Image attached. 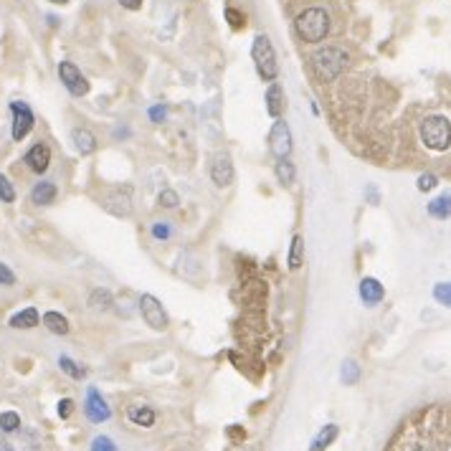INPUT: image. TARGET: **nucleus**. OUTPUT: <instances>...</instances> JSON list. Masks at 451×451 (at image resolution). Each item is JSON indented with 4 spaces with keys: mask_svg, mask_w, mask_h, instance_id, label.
Returning <instances> with one entry per match:
<instances>
[{
    "mask_svg": "<svg viewBox=\"0 0 451 451\" xmlns=\"http://www.w3.org/2000/svg\"><path fill=\"white\" fill-rule=\"evenodd\" d=\"M21 429V416L15 413V411H3L0 413V431H6V434H13V431Z\"/></svg>",
    "mask_w": 451,
    "mask_h": 451,
    "instance_id": "nucleus-25",
    "label": "nucleus"
},
{
    "mask_svg": "<svg viewBox=\"0 0 451 451\" xmlns=\"http://www.w3.org/2000/svg\"><path fill=\"white\" fill-rule=\"evenodd\" d=\"M358 375H360L358 363H355V360H347V363H345V368H343V380H345V386H352V383H358Z\"/></svg>",
    "mask_w": 451,
    "mask_h": 451,
    "instance_id": "nucleus-30",
    "label": "nucleus"
},
{
    "mask_svg": "<svg viewBox=\"0 0 451 451\" xmlns=\"http://www.w3.org/2000/svg\"><path fill=\"white\" fill-rule=\"evenodd\" d=\"M436 186H438V178L434 172H426V175L418 178V190H423V193H426V190H434Z\"/></svg>",
    "mask_w": 451,
    "mask_h": 451,
    "instance_id": "nucleus-35",
    "label": "nucleus"
},
{
    "mask_svg": "<svg viewBox=\"0 0 451 451\" xmlns=\"http://www.w3.org/2000/svg\"><path fill=\"white\" fill-rule=\"evenodd\" d=\"M43 327L49 329V332H54V335H69V320H66L61 312H46V315L41 317Z\"/></svg>",
    "mask_w": 451,
    "mask_h": 451,
    "instance_id": "nucleus-18",
    "label": "nucleus"
},
{
    "mask_svg": "<svg viewBox=\"0 0 451 451\" xmlns=\"http://www.w3.org/2000/svg\"><path fill=\"white\" fill-rule=\"evenodd\" d=\"M0 451H15V449L10 444H0Z\"/></svg>",
    "mask_w": 451,
    "mask_h": 451,
    "instance_id": "nucleus-40",
    "label": "nucleus"
},
{
    "mask_svg": "<svg viewBox=\"0 0 451 451\" xmlns=\"http://www.w3.org/2000/svg\"><path fill=\"white\" fill-rule=\"evenodd\" d=\"M302 264H304V241H302V236H294L292 244H289L287 266L292 272H297V269H302Z\"/></svg>",
    "mask_w": 451,
    "mask_h": 451,
    "instance_id": "nucleus-21",
    "label": "nucleus"
},
{
    "mask_svg": "<svg viewBox=\"0 0 451 451\" xmlns=\"http://www.w3.org/2000/svg\"><path fill=\"white\" fill-rule=\"evenodd\" d=\"M226 18H229L231 28H244L246 26V15L241 13V10H236V8H226Z\"/></svg>",
    "mask_w": 451,
    "mask_h": 451,
    "instance_id": "nucleus-33",
    "label": "nucleus"
},
{
    "mask_svg": "<svg viewBox=\"0 0 451 451\" xmlns=\"http://www.w3.org/2000/svg\"><path fill=\"white\" fill-rule=\"evenodd\" d=\"M120 6L127 8V10H140V8H142V0H120Z\"/></svg>",
    "mask_w": 451,
    "mask_h": 451,
    "instance_id": "nucleus-38",
    "label": "nucleus"
},
{
    "mask_svg": "<svg viewBox=\"0 0 451 451\" xmlns=\"http://www.w3.org/2000/svg\"><path fill=\"white\" fill-rule=\"evenodd\" d=\"M140 312H142V320L150 325L152 329H165L167 327V315H165L163 304H160L158 297H152V294H142L140 297Z\"/></svg>",
    "mask_w": 451,
    "mask_h": 451,
    "instance_id": "nucleus-8",
    "label": "nucleus"
},
{
    "mask_svg": "<svg viewBox=\"0 0 451 451\" xmlns=\"http://www.w3.org/2000/svg\"><path fill=\"white\" fill-rule=\"evenodd\" d=\"M180 203V195L172 190V188H165L163 193L158 195V206L160 208H167V211H172V208H178Z\"/></svg>",
    "mask_w": 451,
    "mask_h": 451,
    "instance_id": "nucleus-27",
    "label": "nucleus"
},
{
    "mask_svg": "<svg viewBox=\"0 0 451 451\" xmlns=\"http://www.w3.org/2000/svg\"><path fill=\"white\" fill-rule=\"evenodd\" d=\"M251 58H254V66H256L259 76L264 81H277L279 76V64H277V51H274L272 41L266 33H259L254 38V46H251Z\"/></svg>",
    "mask_w": 451,
    "mask_h": 451,
    "instance_id": "nucleus-3",
    "label": "nucleus"
},
{
    "mask_svg": "<svg viewBox=\"0 0 451 451\" xmlns=\"http://www.w3.org/2000/svg\"><path fill=\"white\" fill-rule=\"evenodd\" d=\"M89 451H120L117 449V444L112 441L109 436H94V441H92V446H89Z\"/></svg>",
    "mask_w": 451,
    "mask_h": 451,
    "instance_id": "nucleus-31",
    "label": "nucleus"
},
{
    "mask_svg": "<svg viewBox=\"0 0 451 451\" xmlns=\"http://www.w3.org/2000/svg\"><path fill=\"white\" fill-rule=\"evenodd\" d=\"M72 413H74V401L72 398H64V401L58 403V416H61V418H69Z\"/></svg>",
    "mask_w": 451,
    "mask_h": 451,
    "instance_id": "nucleus-36",
    "label": "nucleus"
},
{
    "mask_svg": "<svg viewBox=\"0 0 451 451\" xmlns=\"http://www.w3.org/2000/svg\"><path fill=\"white\" fill-rule=\"evenodd\" d=\"M104 211L117 215V218H127L132 213V188L124 186V190H115L104 203Z\"/></svg>",
    "mask_w": 451,
    "mask_h": 451,
    "instance_id": "nucleus-12",
    "label": "nucleus"
},
{
    "mask_svg": "<svg viewBox=\"0 0 451 451\" xmlns=\"http://www.w3.org/2000/svg\"><path fill=\"white\" fill-rule=\"evenodd\" d=\"M127 418L135 423V426L150 429L152 423H155V411H152L150 406H132V409L127 411Z\"/></svg>",
    "mask_w": 451,
    "mask_h": 451,
    "instance_id": "nucleus-19",
    "label": "nucleus"
},
{
    "mask_svg": "<svg viewBox=\"0 0 451 451\" xmlns=\"http://www.w3.org/2000/svg\"><path fill=\"white\" fill-rule=\"evenodd\" d=\"M266 112H269V117H274V120H279L281 112H284V89H281L277 81H272L269 84V89H266Z\"/></svg>",
    "mask_w": 451,
    "mask_h": 451,
    "instance_id": "nucleus-16",
    "label": "nucleus"
},
{
    "mask_svg": "<svg viewBox=\"0 0 451 451\" xmlns=\"http://www.w3.org/2000/svg\"><path fill=\"white\" fill-rule=\"evenodd\" d=\"M58 366H61V370H64L66 375H69V378H74V380H81L86 375L84 368L76 366V363H74L69 355H61V358H58Z\"/></svg>",
    "mask_w": 451,
    "mask_h": 451,
    "instance_id": "nucleus-26",
    "label": "nucleus"
},
{
    "mask_svg": "<svg viewBox=\"0 0 451 451\" xmlns=\"http://www.w3.org/2000/svg\"><path fill=\"white\" fill-rule=\"evenodd\" d=\"M10 115H13L10 137H13V142H23V140L31 135L33 124H36V115H33V109H31L28 104H26V101H21V99L10 101Z\"/></svg>",
    "mask_w": 451,
    "mask_h": 451,
    "instance_id": "nucleus-5",
    "label": "nucleus"
},
{
    "mask_svg": "<svg viewBox=\"0 0 451 451\" xmlns=\"http://www.w3.org/2000/svg\"><path fill=\"white\" fill-rule=\"evenodd\" d=\"M274 175H277V180H279L281 186H292L294 175H297V170H294V163H289V158L279 160V163H277V167H274Z\"/></svg>",
    "mask_w": 451,
    "mask_h": 451,
    "instance_id": "nucleus-24",
    "label": "nucleus"
},
{
    "mask_svg": "<svg viewBox=\"0 0 451 451\" xmlns=\"http://www.w3.org/2000/svg\"><path fill=\"white\" fill-rule=\"evenodd\" d=\"M165 117H167V109L160 107V104H158V107H152V109H150V120H152L155 124L165 122Z\"/></svg>",
    "mask_w": 451,
    "mask_h": 451,
    "instance_id": "nucleus-37",
    "label": "nucleus"
},
{
    "mask_svg": "<svg viewBox=\"0 0 451 451\" xmlns=\"http://www.w3.org/2000/svg\"><path fill=\"white\" fill-rule=\"evenodd\" d=\"M0 203H15V188L3 172H0Z\"/></svg>",
    "mask_w": 451,
    "mask_h": 451,
    "instance_id": "nucleus-29",
    "label": "nucleus"
},
{
    "mask_svg": "<svg viewBox=\"0 0 451 451\" xmlns=\"http://www.w3.org/2000/svg\"><path fill=\"white\" fill-rule=\"evenodd\" d=\"M236 178V170H233V160H231L229 152H218L213 160H211V180H213L215 188H229Z\"/></svg>",
    "mask_w": 451,
    "mask_h": 451,
    "instance_id": "nucleus-9",
    "label": "nucleus"
},
{
    "mask_svg": "<svg viewBox=\"0 0 451 451\" xmlns=\"http://www.w3.org/2000/svg\"><path fill=\"white\" fill-rule=\"evenodd\" d=\"M49 3H54V6H66L69 0H49Z\"/></svg>",
    "mask_w": 451,
    "mask_h": 451,
    "instance_id": "nucleus-39",
    "label": "nucleus"
},
{
    "mask_svg": "<svg viewBox=\"0 0 451 451\" xmlns=\"http://www.w3.org/2000/svg\"><path fill=\"white\" fill-rule=\"evenodd\" d=\"M360 297H363V302H366L368 307H375V304H380V302H383V297H386V289H383V284H380L378 279L366 277V279L360 281Z\"/></svg>",
    "mask_w": 451,
    "mask_h": 451,
    "instance_id": "nucleus-15",
    "label": "nucleus"
},
{
    "mask_svg": "<svg viewBox=\"0 0 451 451\" xmlns=\"http://www.w3.org/2000/svg\"><path fill=\"white\" fill-rule=\"evenodd\" d=\"M335 438H337V426L335 423H327V426L320 431V436L312 441V449L309 451H325L332 441H335Z\"/></svg>",
    "mask_w": 451,
    "mask_h": 451,
    "instance_id": "nucleus-23",
    "label": "nucleus"
},
{
    "mask_svg": "<svg viewBox=\"0 0 451 451\" xmlns=\"http://www.w3.org/2000/svg\"><path fill=\"white\" fill-rule=\"evenodd\" d=\"M172 236V229L167 221H158L152 223V238H158V241H167Z\"/></svg>",
    "mask_w": 451,
    "mask_h": 451,
    "instance_id": "nucleus-32",
    "label": "nucleus"
},
{
    "mask_svg": "<svg viewBox=\"0 0 451 451\" xmlns=\"http://www.w3.org/2000/svg\"><path fill=\"white\" fill-rule=\"evenodd\" d=\"M38 325H41V315H38L36 307H26L10 317V327L13 329H33Z\"/></svg>",
    "mask_w": 451,
    "mask_h": 451,
    "instance_id": "nucleus-17",
    "label": "nucleus"
},
{
    "mask_svg": "<svg viewBox=\"0 0 451 451\" xmlns=\"http://www.w3.org/2000/svg\"><path fill=\"white\" fill-rule=\"evenodd\" d=\"M269 152L277 160L289 158V152H292V132H289V124L284 120H277L272 132H269Z\"/></svg>",
    "mask_w": 451,
    "mask_h": 451,
    "instance_id": "nucleus-7",
    "label": "nucleus"
},
{
    "mask_svg": "<svg viewBox=\"0 0 451 451\" xmlns=\"http://www.w3.org/2000/svg\"><path fill=\"white\" fill-rule=\"evenodd\" d=\"M421 140L429 150L444 152L451 147V122L441 115H431L421 124Z\"/></svg>",
    "mask_w": 451,
    "mask_h": 451,
    "instance_id": "nucleus-4",
    "label": "nucleus"
},
{
    "mask_svg": "<svg viewBox=\"0 0 451 451\" xmlns=\"http://www.w3.org/2000/svg\"><path fill=\"white\" fill-rule=\"evenodd\" d=\"M434 300L444 307H451V281H441L434 287Z\"/></svg>",
    "mask_w": 451,
    "mask_h": 451,
    "instance_id": "nucleus-28",
    "label": "nucleus"
},
{
    "mask_svg": "<svg viewBox=\"0 0 451 451\" xmlns=\"http://www.w3.org/2000/svg\"><path fill=\"white\" fill-rule=\"evenodd\" d=\"M58 198V188L54 180H41L31 188V203L33 206H54Z\"/></svg>",
    "mask_w": 451,
    "mask_h": 451,
    "instance_id": "nucleus-13",
    "label": "nucleus"
},
{
    "mask_svg": "<svg viewBox=\"0 0 451 451\" xmlns=\"http://www.w3.org/2000/svg\"><path fill=\"white\" fill-rule=\"evenodd\" d=\"M58 79H61L64 89L72 94V97H86V94H89V81H86V76L76 69V64H72V61H61V64H58Z\"/></svg>",
    "mask_w": 451,
    "mask_h": 451,
    "instance_id": "nucleus-6",
    "label": "nucleus"
},
{
    "mask_svg": "<svg viewBox=\"0 0 451 451\" xmlns=\"http://www.w3.org/2000/svg\"><path fill=\"white\" fill-rule=\"evenodd\" d=\"M112 304H115V300H112L109 289H94L89 294V309H94V312H109Z\"/></svg>",
    "mask_w": 451,
    "mask_h": 451,
    "instance_id": "nucleus-20",
    "label": "nucleus"
},
{
    "mask_svg": "<svg viewBox=\"0 0 451 451\" xmlns=\"http://www.w3.org/2000/svg\"><path fill=\"white\" fill-rule=\"evenodd\" d=\"M72 142H74V150L79 152V155H84V158L97 152V137H94V132H89L86 127L72 129Z\"/></svg>",
    "mask_w": 451,
    "mask_h": 451,
    "instance_id": "nucleus-14",
    "label": "nucleus"
},
{
    "mask_svg": "<svg viewBox=\"0 0 451 451\" xmlns=\"http://www.w3.org/2000/svg\"><path fill=\"white\" fill-rule=\"evenodd\" d=\"M429 213L438 221H446L451 218V195H438L429 203Z\"/></svg>",
    "mask_w": 451,
    "mask_h": 451,
    "instance_id": "nucleus-22",
    "label": "nucleus"
},
{
    "mask_svg": "<svg viewBox=\"0 0 451 451\" xmlns=\"http://www.w3.org/2000/svg\"><path fill=\"white\" fill-rule=\"evenodd\" d=\"M0 284H3V287H13L15 284V274L6 261H0Z\"/></svg>",
    "mask_w": 451,
    "mask_h": 451,
    "instance_id": "nucleus-34",
    "label": "nucleus"
},
{
    "mask_svg": "<svg viewBox=\"0 0 451 451\" xmlns=\"http://www.w3.org/2000/svg\"><path fill=\"white\" fill-rule=\"evenodd\" d=\"M294 28H297V36L307 43H320L325 41V36L329 33V15L322 8H307L297 15L294 21Z\"/></svg>",
    "mask_w": 451,
    "mask_h": 451,
    "instance_id": "nucleus-1",
    "label": "nucleus"
},
{
    "mask_svg": "<svg viewBox=\"0 0 451 451\" xmlns=\"http://www.w3.org/2000/svg\"><path fill=\"white\" fill-rule=\"evenodd\" d=\"M347 66V54L337 46H325V49L312 54V69H315L317 79L332 81L345 72Z\"/></svg>",
    "mask_w": 451,
    "mask_h": 451,
    "instance_id": "nucleus-2",
    "label": "nucleus"
},
{
    "mask_svg": "<svg viewBox=\"0 0 451 451\" xmlns=\"http://www.w3.org/2000/svg\"><path fill=\"white\" fill-rule=\"evenodd\" d=\"M23 163L28 165L31 172L43 175V172L51 167V147L46 142H36L26 155H23Z\"/></svg>",
    "mask_w": 451,
    "mask_h": 451,
    "instance_id": "nucleus-11",
    "label": "nucleus"
},
{
    "mask_svg": "<svg viewBox=\"0 0 451 451\" xmlns=\"http://www.w3.org/2000/svg\"><path fill=\"white\" fill-rule=\"evenodd\" d=\"M84 413L92 423H104L112 418V409L107 406V401L101 398V393L97 391V388H89V391H86Z\"/></svg>",
    "mask_w": 451,
    "mask_h": 451,
    "instance_id": "nucleus-10",
    "label": "nucleus"
}]
</instances>
